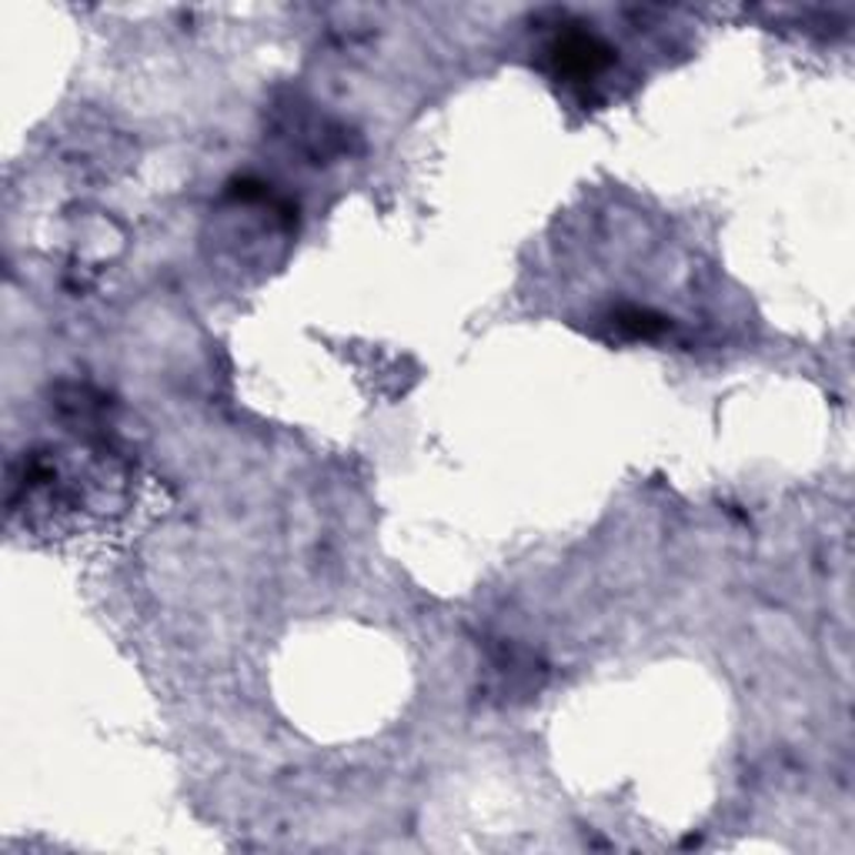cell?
Masks as SVG:
<instances>
[{"label":"cell","mask_w":855,"mask_h":855,"mask_svg":"<svg viewBox=\"0 0 855 855\" xmlns=\"http://www.w3.org/2000/svg\"><path fill=\"white\" fill-rule=\"evenodd\" d=\"M608 51L595 41V38H585V34H575V38H565L559 44V64L572 74H595L608 58Z\"/></svg>","instance_id":"obj_1"}]
</instances>
